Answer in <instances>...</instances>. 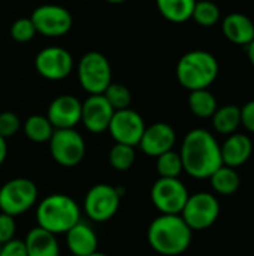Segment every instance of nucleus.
I'll return each instance as SVG.
<instances>
[{
	"label": "nucleus",
	"instance_id": "obj_1",
	"mask_svg": "<svg viewBox=\"0 0 254 256\" xmlns=\"http://www.w3.org/2000/svg\"><path fill=\"white\" fill-rule=\"evenodd\" d=\"M184 172L196 180L210 178L222 165V150L217 138L207 129L196 128L186 134L178 152Z\"/></svg>",
	"mask_w": 254,
	"mask_h": 256
},
{
	"label": "nucleus",
	"instance_id": "obj_2",
	"mask_svg": "<svg viewBox=\"0 0 254 256\" xmlns=\"http://www.w3.org/2000/svg\"><path fill=\"white\" fill-rule=\"evenodd\" d=\"M193 238V231L180 214H159L147 231V240L151 249L163 256L184 254Z\"/></svg>",
	"mask_w": 254,
	"mask_h": 256
},
{
	"label": "nucleus",
	"instance_id": "obj_3",
	"mask_svg": "<svg viewBox=\"0 0 254 256\" xmlns=\"http://www.w3.org/2000/svg\"><path fill=\"white\" fill-rule=\"evenodd\" d=\"M81 220L78 202L64 194H52L42 198L36 207V222L42 230L60 236L66 234Z\"/></svg>",
	"mask_w": 254,
	"mask_h": 256
},
{
	"label": "nucleus",
	"instance_id": "obj_4",
	"mask_svg": "<svg viewBox=\"0 0 254 256\" xmlns=\"http://www.w3.org/2000/svg\"><path fill=\"white\" fill-rule=\"evenodd\" d=\"M219 62L214 54L205 50H193L181 56L175 75L178 82L189 92L210 88L219 76Z\"/></svg>",
	"mask_w": 254,
	"mask_h": 256
},
{
	"label": "nucleus",
	"instance_id": "obj_5",
	"mask_svg": "<svg viewBox=\"0 0 254 256\" xmlns=\"http://www.w3.org/2000/svg\"><path fill=\"white\" fill-rule=\"evenodd\" d=\"M76 76L84 92L88 94H103L112 82V68L106 56L99 51H88L78 62Z\"/></svg>",
	"mask_w": 254,
	"mask_h": 256
},
{
	"label": "nucleus",
	"instance_id": "obj_6",
	"mask_svg": "<svg viewBox=\"0 0 254 256\" xmlns=\"http://www.w3.org/2000/svg\"><path fill=\"white\" fill-rule=\"evenodd\" d=\"M123 194L124 190L121 188H115L108 183L94 184L84 196L82 210L90 220L105 224L117 214Z\"/></svg>",
	"mask_w": 254,
	"mask_h": 256
},
{
	"label": "nucleus",
	"instance_id": "obj_7",
	"mask_svg": "<svg viewBox=\"0 0 254 256\" xmlns=\"http://www.w3.org/2000/svg\"><path fill=\"white\" fill-rule=\"evenodd\" d=\"M39 190L34 182L25 177L7 180L0 188V212L9 216H21L37 204Z\"/></svg>",
	"mask_w": 254,
	"mask_h": 256
},
{
	"label": "nucleus",
	"instance_id": "obj_8",
	"mask_svg": "<svg viewBox=\"0 0 254 256\" xmlns=\"http://www.w3.org/2000/svg\"><path fill=\"white\" fill-rule=\"evenodd\" d=\"M48 144L51 158L60 166L73 168L84 160L87 146L76 129H55Z\"/></svg>",
	"mask_w": 254,
	"mask_h": 256
},
{
	"label": "nucleus",
	"instance_id": "obj_9",
	"mask_svg": "<svg viewBox=\"0 0 254 256\" xmlns=\"http://www.w3.org/2000/svg\"><path fill=\"white\" fill-rule=\"evenodd\" d=\"M192 231L211 228L220 216V202L211 192H196L189 196L181 214Z\"/></svg>",
	"mask_w": 254,
	"mask_h": 256
},
{
	"label": "nucleus",
	"instance_id": "obj_10",
	"mask_svg": "<svg viewBox=\"0 0 254 256\" xmlns=\"http://www.w3.org/2000/svg\"><path fill=\"white\" fill-rule=\"evenodd\" d=\"M190 194L180 178L159 177L150 190L153 206L160 214H181Z\"/></svg>",
	"mask_w": 254,
	"mask_h": 256
},
{
	"label": "nucleus",
	"instance_id": "obj_11",
	"mask_svg": "<svg viewBox=\"0 0 254 256\" xmlns=\"http://www.w3.org/2000/svg\"><path fill=\"white\" fill-rule=\"evenodd\" d=\"M30 20L36 28V33L45 38H61L67 34L73 26L72 14L64 6L52 3L37 6L31 12Z\"/></svg>",
	"mask_w": 254,
	"mask_h": 256
},
{
	"label": "nucleus",
	"instance_id": "obj_12",
	"mask_svg": "<svg viewBox=\"0 0 254 256\" xmlns=\"http://www.w3.org/2000/svg\"><path fill=\"white\" fill-rule=\"evenodd\" d=\"M34 69L37 74L49 81H61L73 70L72 54L61 46H46L34 57Z\"/></svg>",
	"mask_w": 254,
	"mask_h": 256
},
{
	"label": "nucleus",
	"instance_id": "obj_13",
	"mask_svg": "<svg viewBox=\"0 0 254 256\" xmlns=\"http://www.w3.org/2000/svg\"><path fill=\"white\" fill-rule=\"evenodd\" d=\"M145 128L142 116L132 108H126L114 112L108 132L117 144L138 147Z\"/></svg>",
	"mask_w": 254,
	"mask_h": 256
},
{
	"label": "nucleus",
	"instance_id": "obj_14",
	"mask_svg": "<svg viewBox=\"0 0 254 256\" xmlns=\"http://www.w3.org/2000/svg\"><path fill=\"white\" fill-rule=\"evenodd\" d=\"M82 102L73 94L54 98L46 110V118L54 129H75L81 123Z\"/></svg>",
	"mask_w": 254,
	"mask_h": 256
},
{
	"label": "nucleus",
	"instance_id": "obj_15",
	"mask_svg": "<svg viewBox=\"0 0 254 256\" xmlns=\"http://www.w3.org/2000/svg\"><path fill=\"white\" fill-rule=\"evenodd\" d=\"M175 142H177L175 129L169 123L157 122L145 128L138 147L144 154L150 158H157L169 150H174Z\"/></svg>",
	"mask_w": 254,
	"mask_h": 256
},
{
	"label": "nucleus",
	"instance_id": "obj_16",
	"mask_svg": "<svg viewBox=\"0 0 254 256\" xmlns=\"http://www.w3.org/2000/svg\"><path fill=\"white\" fill-rule=\"evenodd\" d=\"M114 112V108L103 94H88L82 102L81 123L90 134H103L109 128Z\"/></svg>",
	"mask_w": 254,
	"mask_h": 256
},
{
	"label": "nucleus",
	"instance_id": "obj_17",
	"mask_svg": "<svg viewBox=\"0 0 254 256\" xmlns=\"http://www.w3.org/2000/svg\"><path fill=\"white\" fill-rule=\"evenodd\" d=\"M223 165L231 168H240L246 165L253 154V141L246 134L228 135L223 144H220Z\"/></svg>",
	"mask_w": 254,
	"mask_h": 256
},
{
	"label": "nucleus",
	"instance_id": "obj_18",
	"mask_svg": "<svg viewBox=\"0 0 254 256\" xmlns=\"http://www.w3.org/2000/svg\"><path fill=\"white\" fill-rule=\"evenodd\" d=\"M66 246L73 256H88L97 252L99 238L94 230L84 220H79L66 234Z\"/></svg>",
	"mask_w": 254,
	"mask_h": 256
},
{
	"label": "nucleus",
	"instance_id": "obj_19",
	"mask_svg": "<svg viewBox=\"0 0 254 256\" xmlns=\"http://www.w3.org/2000/svg\"><path fill=\"white\" fill-rule=\"evenodd\" d=\"M222 32L229 42L247 46L254 39V22L243 12H232L223 18Z\"/></svg>",
	"mask_w": 254,
	"mask_h": 256
},
{
	"label": "nucleus",
	"instance_id": "obj_20",
	"mask_svg": "<svg viewBox=\"0 0 254 256\" xmlns=\"http://www.w3.org/2000/svg\"><path fill=\"white\" fill-rule=\"evenodd\" d=\"M25 249L28 256H60V244L57 236L42 230L31 228L25 236Z\"/></svg>",
	"mask_w": 254,
	"mask_h": 256
},
{
	"label": "nucleus",
	"instance_id": "obj_21",
	"mask_svg": "<svg viewBox=\"0 0 254 256\" xmlns=\"http://www.w3.org/2000/svg\"><path fill=\"white\" fill-rule=\"evenodd\" d=\"M196 0H156L160 15L174 24H183L192 20Z\"/></svg>",
	"mask_w": 254,
	"mask_h": 256
},
{
	"label": "nucleus",
	"instance_id": "obj_22",
	"mask_svg": "<svg viewBox=\"0 0 254 256\" xmlns=\"http://www.w3.org/2000/svg\"><path fill=\"white\" fill-rule=\"evenodd\" d=\"M213 128L220 135H232L241 126V108L237 105H223L211 117Z\"/></svg>",
	"mask_w": 254,
	"mask_h": 256
},
{
	"label": "nucleus",
	"instance_id": "obj_23",
	"mask_svg": "<svg viewBox=\"0 0 254 256\" xmlns=\"http://www.w3.org/2000/svg\"><path fill=\"white\" fill-rule=\"evenodd\" d=\"M208 180L211 182L213 190L222 196H231L237 194L241 186V177L237 170L226 165H222Z\"/></svg>",
	"mask_w": 254,
	"mask_h": 256
},
{
	"label": "nucleus",
	"instance_id": "obj_24",
	"mask_svg": "<svg viewBox=\"0 0 254 256\" xmlns=\"http://www.w3.org/2000/svg\"><path fill=\"white\" fill-rule=\"evenodd\" d=\"M21 128H22L24 135L31 142H36V144L48 142L55 130L52 124L49 123V120L46 118V116H42V114H33L27 117Z\"/></svg>",
	"mask_w": 254,
	"mask_h": 256
},
{
	"label": "nucleus",
	"instance_id": "obj_25",
	"mask_svg": "<svg viewBox=\"0 0 254 256\" xmlns=\"http://www.w3.org/2000/svg\"><path fill=\"white\" fill-rule=\"evenodd\" d=\"M187 104L192 114L199 118H211L216 110L219 108L216 96L208 88L190 92Z\"/></svg>",
	"mask_w": 254,
	"mask_h": 256
},
{
	"label": "nucleus",
	"instance_id": "obj_26",
	"mask_svg": "<svg viewBox=\"0 0 254 256\" xmlns=\"http://www.w3.org/2000/svg\"><path fill=\"white\" fill-rule=\"evenodd\" d=\"M156 170L159 177L163 178H180V176L184 172L183 160L178 152L169 150L160 156L156 158Z\"/></svg>",
	"mask_w": 254,
	"mask_h": 256
},
{
	"label": "nucleus",
	"instance_id": "obj_27",
	"mask_svg": "<svg viewBox=\"0 0 254 256\" xmlns=\"http://www.w3.org/2000/svg\"><path fill=\"white\" fill-rule=\"evenodd\" d=\"M222 18V12L220 8L211 2V0H196L193 14H192V20H195V22L198 26L202 27H213L217 22H220Z\"/></svg>",
	"mask_w": 254,
	"mask_h": 256
},
{
	"label": "nucleus",
	"instance_id": "obj_28",
	"mask_svg": "<svg viewBox=\"0 0 254 256\" xmlns=\"http://www.w3.org/2000/svg\"><path fill=\"white\" fill-rule=\"evenodd\" d=\"M108 160H109V165L115 171H120V172L129 171L135 165L136 150H135V147L124 146V144H117L115 142L111 147V150H109Z\"/></svg>",
	"mask_w": 254,
	"mask_h": 256
},
{
	"label": "nucleus",
	"instance_id": "obj_29",
	"mask_svg": "<svg viewBox=\"0 0 254 256\" xmlns=\"http://www.w3.org/2000/svg\"><path fill=\"white\" fill-rule=\"evenodd\" d=\"M103 96L109 102V105L114 108V111L130 108L132 104V93L130 90L121 84V82H111L108 88L103 92Z\"/></svg>",
	"mask_w": 254,
	"mask_h": 256
},
{
	"label": "nucleus",
	"instance_id": "obj_30",
	"mask_svg": "<svg viewBox=\"0 0 254 256\" xmlns=\"http://www.w3.org/2000/svg\"><path fill=\"white\" fill-rule=\"evenodd\" d=\"M9 34H10V38L13 40L19 42V44H24V42H30L36 36V28H34L30 16L28 18L22 16V18L15 20L10 24Z\"/></svg>",
	"mask_w": 254,
	"mask_h": 256
},
{
	"label": "nucleus",
	"instance_id": "obj_31",
	"mask_svg": "<svg viewBox=\"0 0 254 256\" xmlns=\"http://www.w3.org/2000/svg\"><path fill=\"white\" fill-rule=\"evenodd\" d=\"M21 126H22V123L15 112H12V111L0 112V135L4 140L15 136L18 134V130L21 129Z\"/></svg>",
	"mask_w": 254,
	"mask_h": 256
},
{
	"label": "nucleus",
	"instance_id": "obj_32",
	"mask_svg": "<svg viewBox=\"0 0 254 256\" xmlns=\"http://www.w3.org/2000/svg\"><path fill=\"white\" fill-rule=\"evenodd\" d=\"M15 232H16L15 218L0 212V246L15 238Z\"/></svg>",
	"mask_w": 254,
	"mask_h": 256
},
{
	"label": "nucleus",
	"instance_id": "obj_33",
	"mask_svg": "<svg viewBox=\"0 0 254 256\" xmlns=\"http://www.w3.org/2000/svg\"><path fill=\"white\" fill-rule=\"evenodd\" d=\"M0 256H28L24 240L12 238L10 242L0 246Z\"/></svg>",
	"mask_w": 254,
	"mask_h": 256
},
{
	"label": "nucleus",
	"instance_id": "obj_34",
	"mask_svg": "<svg viewBox=\"0 0 254 256\" xmlns=\"http://www.w3.org/2000/svg\"><path fill=\"white\" fill-rule=\"evenodd\" d=\"M241 126H244L250 134H254V99L241 106Z\"/></svg>",
	"mask_w": 254,
	"mask_h": 256
},
{
	"label": "nucleus",
	"instance_id": "obj_35",
	"mask_svg": "<svg viewBox=\"0 0 254 256\" xmlns=\"http://www.w3.org/2000/svg\"><path fill=\"white\" fill-rule=\"evenodd\" d=\"M6 158H7V142H6V140L0 135V166L4 164Z\"/></svg>",
	"mask_w": 254,
	"mask_h": 256
},
{
	"label": "nucleus",
	"instance_id": "obj_36",
	"mask_svg": "<svg viewBox=\"0 0 254 256\" xmlns=\"http://www.w3.org/2000/svg\"><path fill=\"white\" fill-rule=\"evenodd\" d=\"M247 48V56H249V60H250V63H252V66L254 68V39L246 46Z\"/></svg>",
	"mask_w": 254,
	"mask_h": 256
},
{
	"label": "nucleus",
	"instance_id": "obj_37",
	"mask_svg": "<svg viewBox=\"0 0 254 256\" xmlns=\"http://www.w3.org/2000/svg\"><path fill=\"white\" fill-rule=\"evenodd\" d=\"M105 2L112 3V4H120V3H126V2H129V0H105Z\"/></svg>",
	"mask_w": 254,
	"mask_h": 256
},
{
	"label": "nucleus",
	"instance_id": "obj_38",
	"mask_svg": "<svg viewBox=\"0 0 254 256\" xmlns=\"http://www.w3.org/2000/svg\"><path fill=\"white\" fill-rule=\"evenodd\" d=\"M88 256H109V255H106V254H102V252H94V254H91V255H88Z\"/></svg>",
	"mask_w": 254,
	"mask_h": 256
},
{
	"label": "nucleus",
	"instance_id": "obj_39",
	"mask_svg": "<svg viewBox=\"0 0 254 256\" xmlns=\"http://www.w3.org/2000/svg\"><path fill=\"white\" fill-rule=\"evenodd\" d=\"M81 2H87V0H81Z\"/></svg>",
	"mask_w": 254,
	"mask_h": 256
}]
</instances>
